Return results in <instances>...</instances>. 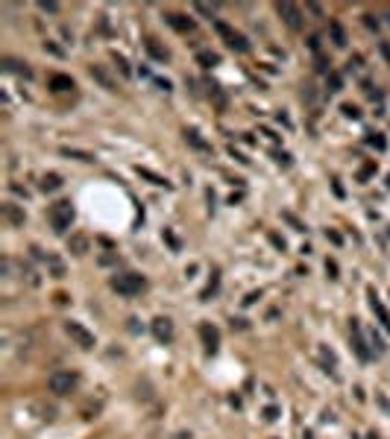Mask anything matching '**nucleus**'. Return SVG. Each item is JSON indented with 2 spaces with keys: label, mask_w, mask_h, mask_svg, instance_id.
I'll list each match as a JSON object with an SVG mask.
<instances>
[{
  "label": "nucleus",
  "mask_w": 390,
  "mask_h": 439,
  "mask_svg": "<svg viewBox=\"0 0 390 439\" xmlns=\"http://www.w3.org/2000/svg\"><path fill=\"white\" fill-rule=\"evenodd\" d=\"M276 416H279V410H276V407H267V410H264V419H267V422H273Z\"/></svg>",
  "instance_id": "obj_31"
},
{
  "label": "nucleus",
  "mask_w": 390,
  "mask_h": 439,
  "mask_svg": "<svg viewBox=\"0 0 390 439\" xmlns=\"http://www.w3.org/2000/svg\"><path fill=\"white\" fill-rule=\"evenodd\" d=\"M47 85H50V91H73V88H76L73 79L65 76V73H53V76L47 79Z\"/></svg>",
  "instance_id": "obj_11"
},
{
  "label": "nucleus",
  "mask_w": 390,
  "mask_h": 439,
  "mask_svg": "<svg viewBox=\"0 0 390 439\" xmlns=\"http://www.w3.org/2000/svg\"><path fill=\"white\" fill-rule=\"evenodd\" d=\"M341 111L346 114V118H352V120H358V118H361V111H358L355 106H349V103H343V106H341Z\"/></svg>",
  "instance_id": "obj_25"
},
{
  "label": "nucleus",
  "mask_w": 390,
  "mask_h": 439,
  "mask_svg": "<svg viewBox=\"0 0 390 439\" xmlns=\"http://www.w3.org/2000/svg\"><path fill=\"white\" fill-rule=\"evenodd\" d=\"M65 331H68V337H71V340L80 345V348H94V345H97L94 334L85 331L80 322H73V319H71V322H65Z\"/></svg>",
  "instance_id": "obj_5"
},
{
  "label": "nucleus",
  "mask_w": 390,
  "mask_h": 439,
  "mask_svg": "<svg viewBox=\"0 0 390 439\" xmlns=\"http://www.w3.org/2000/svg\"><path fill=\"white\" fill-rule=\"evenodd\" d=\"M167 24L173 26L176 33H194V21H191L188 15H182V12H167Z\"/></svg>",
  "instance_id": "obj_9"
},
{
  "label": "nucleus",
  "mask_w": 390,
  "mask_h": 439,
  "mask_svg": "<svg viewBox=\"0 0 390 439\" xmlns=\"http://www.w3.org/2000/svg\"><path fill=\"white\" fill-rule=\"evenodd\" d=\"M76 384H80V375L71 372V369H59V372H53L47 378V387L53 395H68V392L76 390Z\"/></svg>",
  "instance_id": "obj_3"
},
{
  "label": "nucleus",
  "mask_w": 390,
  "mask_h": 439,
  "mask_svg": "<svg viewBox=\"0 0 390 439\" xmlns=\"http://www.w3.org/2000/svg\"><path fill=\"white\" fill-rule=\"evenodd\" d=\"M115 65L120 68V73H123V76H132V71H129V65H126V59H123V56H118V53H115Z\"/></svg>",
  "instance_id": "obj_26"
},
{
  "label": "nucleus",
  "mask_w": 390,
  "mask_h": 439,
  "mask_svg": "<svg viewBox=\"0 0 390 439\" xmlns=\"http://www.w3.org/2000/svg\"><path fill=\"white\" fill-rule=\"evenodd\" d=\"M144 287H147V281H144V275H138V273H120L112 278V290L120 293V296H138Z\"/></svg>",
  "instance_id": "obj_2"
},
{
  "label": "nucleus",
  "mask_w": 390,
  "mask_h": 439,
  "mask_svg": "<svg viewBox=\"0 0 390 439\" xmlns=\"http://www.w3.org/2000/svg\"><path fill=\"white\" fill-rule=\"evenodd\" d=\"M381 56H384V59H390V44H387V41L381 44Z\"/></svg>",
  "instance_id": "obj_36"
},
{
  "label": "nucleus",
  "mask_w": 390,
  "mask_h": 439,
  "mask_svg": "<svg viewBox=\"0 0 390 439\" xmlns=\"http://www.w3.org/2000/svg\"><path fill=\"white\" fill-rule=\"evenodd\" d=\"M308 44H311V50L317 53V50H320V36H311V41H308Z\"/></svg>",
  "instance_id": "obj_34"
},
{
  "label": "nucleus",
  "mask_w": 390,
  "mask_h": 439,
  "mask_svg": "<svg viewBox=\"0 0 390 439\" xmlns=\"http://www.w3.org/2000/svg\"><path fill=\"white\" fill-rule=\"evenodd\" d=\"M153 334H155V340H159V343H170L176 331H173V322L167 319V316H155V319H153Z\"/></svg>",
  "instance_id": "obj_7"
},
{
  "label": "nucleus",
  "mask_w": 390,
  "mask_h": 439,
  "mask_svg": "<svg viewBox=\"0 0 390 439\" xmlns=\"http://www.w3.org/2000/svg\"><path fill=\"white\" fill-rule=\"evenodd\" d=\"M62 188V176L59 173H47V176H41V190L47 193V190H59Z\"/></svg>",
  "instance_id": "obj_17"
},
{
  "label": "nucleus",
  "mask_w": 390,
  "mask_h": 439,
  "mask_svg": "<svg viewBox=\"0 0 390 439\" xmlns=\"http://www.w3.org/2000/svg\"><path fill=\"white\" fill-rule=\"evenodd\" d=\"M50 267H53V273H56V278H65V267H62L56 258H50Z\"/></svg>",
  "instance_id": "obj_27"
},
{
  "label": "nucleus",
  "mask_w": 390,
  "mask_h": 439,
  "mask_svg": "<svg viewBox=\"0 0 390 439\" xmlns=\"http://www.w3.org/2000/svg\"><path fill=\"white\" fill-rule=\"evenodd\" d=\"M197 62L205 65V68H214V65L220 62V56H217V53H209V50H202V53H197Z\"/></svg>",
  "instance_id": "obj_20"
},
{
  "label": "nucleus",
  "mask_w": 390,
  "mask_h": 439,
  "mask_svg": "<svg viewBox=\"0 0 390 439\" xmlns=\"http://www.w3.org/2000/svg\"><path fill=\"white\" fill-rule=\"evenodd\" d=\"M3 214L9 217L12 226H24V211H18V205H3Z\"/></svg>",
  "instance_id": "obj_18"
},
{
  "label": "nucleus",
  "mask_w": 390,
  "mask_h": 439,
  "mask_svg": "<svg viewBox=\"0 0 390 439\" xmlns=\"http://www.w3.org/2000/svg\"><path fill=\"white\" fill-rule=\"evenodd\" d=\"M326 85H329V91H341V88H343V76L331 71L329 76H326Z\"/></svg>",
  "instance_id": "obj_21"
},
{
  "label": "nucleus",
  "mask_w": 390,
  "mask_h": 439,
  "mask_svg": "<svg viewBox=\"0 0 390 439\" xmlns=\"http://www.w3.org/2000/svg\"><path fill=\"white\" fill-rule=\"evenodd\" d=\"M65 155H71V158H80V161H94V155L91 153H80V150H62Z\"/></svg>",
  "instance_id": "obj_24"
},
{
  "label": "nucleus",
  "mask_w": 390,
  "mask_h": 439,
  "mask_svg": "<svg viewBox=\"0 0 390 439\" xmlns=\"http://www.w3.org/2000/svg\"><path fill=\"white\" fill-rule=\"evenodd\" d=\"M200 337H202V343H205V352H209V355H214V352H217V343H220V334H217V328H214V325H209V322H202V325H200Z\"/></svg>",
  "instance_id": "obj_8"
},
{
  "label": "nucleus",
  "mask_w": 390,
  "mask_h": 439,
  "mask_svg": "<svg viewBox=\"0 0 390 439\" xmlns=\"http://www.w3.org/2000/svg\"><path fill=\"white\" fill-rule=\"evenodd\" d=\"M326 273H329L331 278H337V264H334V261H326Z\"/></svg>",
  "instance_id": "obj_30"
},
{
  "label": "nucleus",
  "mask_w": 390,
  "mask_h": 439,
  "mask_svg": "<svg viewBox=\"0 0 390 439\" xmlns=\"http://www.w3.org/2000/svg\"><path fill=\"white\" fill-rule=\"evenodd\" d=\"M370 173H376V164H367V167H361V173H358V179L364 182V179L370 176Z\"/></svg>",
  "instance_id": "obj_29"
},
{
  "label": "nucleus",
  "mask_w": 390,
  "mask_h": 439,
  "mask_svg": "<svg viewBox=\"0 0 390 439\" xmlns=\"http://www.w3.org/2000/svg\"><path fill=\"white\" fill-rule=\"evenodd\" d=\"M185 141H188L191 147H194V150L212 153V143H205V141H202V138H200V132H197V129H185Z\"/></svg>",
  "instance_id": "obj_14"
},
{
  "label": "nucleus",
  "mask_w": 390,
  "mask_h": 439,
  "mask_svg": "<svg viewBox=\"0 0 390 439\" xmlns=\"http://www.w3.org/2000/svg\"><path fill=\"white\" fill-rule=\"evenodd\" d=\"M276 12L282 15V21L291 26V30H299V26H302V12H299V6H294V3H279Z\"/></svg>",
  "instance_id": "obj_6"
},
{
  "label": "nucleus",
  "mask_w": 390,
  "mask_h": 439,
  "mask_svg": "<svg viewBox=\"0 0 390 439\" xmlns=\"http://www.w3.org/2000/svg\"><path fill=\"white\" fill-rule=\"evenodd\" d=\"M144 47H147V53H150L155 62H167V59H170V53H167V50L162 47L155 38H147V41H144Z\"/></svg>",
  "instance_id": "obj_13"
},
{
  "label": "nucleus",
  "mask_w": 390,
  "mask_h": 439,
  "mask_svg": "<svg viewBox=\"0 0 390 439\" xmlns=\"http://www.w3.org/2000/svg\"><path fill=\"white\" fill-rule=\"evenodd\" d=\"M194 9H197V12H202V15H214V9H217V6H209V3H197Z\"/></svg>",
  "instance_id": "obj_28"
},
{
  "label": "nucleus",
  "mask_w": 390,
  "mask_h": 439,
  "mask_svg": "<svg viewBox=\"0 0 390 439\" xmlns=\"http://www.w3.org/2000/svg\"><path fill=\"white\" fill-rule=\"evenodd\" d=\"M38 6H41V9H44V12H56V9H59V6H56V3H38Z\"/></svg>",
  "instance_id": "obj_33"
},
{
  "label": "nucleus",
  "mask_w": 390,
  "mask_h": 439,
  "mask_svg": "<svg viewBox=\"0 0 390 439\" xmlns=\"http://www.w3.org/2000/svg\"><path fill=\"white\" fill-rule=\"evenodd\" d=\"M364 24L370 26V30H378V21H373V15H364Z\"/></svg>",
  "instance_id": "obj_32"
},
{
  "label": "nucleus",
  "mask_w": 390,
  "mask_h": 439,
  "mask_svg": "<svg viewBox=\"0 0 390 439\" xmlns=\"http://www.w3.org/2000/svg\"><path fill=\"white\" fill-rule=\"evenodd\" d=\"M68 246H71L73 255H85V252H88V240H85L83 235H73V238L68 240Z\"/></svg>",
  "instance_id": "obj_19"
},
{
  "label": "nucleus",
  "mask_w": 390,
  "mask_h": 439,
  "mask_svg": "<svg viewBox=\"0 0 390 439\" xmlns=\"http://www.w3.org/2000/svg\"><path fill=\"white\" fill-rule=\"evenodd\" d=\"M3 71H9V73H18V76H33V71H30V65L21 59H3Z\"/></svg>",
  "instance_id": "obj_12"
},
{
  "label": "nucleus",
  "mask_w": 390,
  "mask_h": 439,
  "mask_svg": "<svg viewBox=\"0 0 390 439\" xmlns=\"http://www.w3.org/2000/svg\"><path fill=\"white\" fill-rule=\"evenodd\" d=\"M349 331H352V345H355V352H358V357H361V360H370V348L364 345V337H361V325H358V319L349 322Z\"/></svg>",
  "instance_id": "obj_10"
},
{
  "label": "nucleus",
  "mask_w": 390,
  "mask_h": 439,
  "mask_svg": "<svg viewBox=\"0 0 390 439\" xmlns=\"http://www.w3.org/2000/svg\"><path fill=\"white\" fill-rule=\"evenodd\" d=\"M329 33H331V41H334L337 47H346V30H343L337 21H331V24H329Z\"/></svg>",
  "instance_id": "obj_16"
},
{
  "label": "nucleus",
  "mask_w": 390,
  "mask_h": 439,
  "mask_svg": "<svg viewBox=\"0 0 390 439\" xmlns=\"http://www.w3.org/2000/svg\"><path fill=\"white\" fill-rule=\"evenodd\" d=\"M214 30H217V36L223 38V41H226V44H229L232 50H238V53H247V50H249L247 38L241 36L238 30H232L229 24H223V21H214Z\"/></svg>",
  "instance_id": "obj_4"
},
{
  "label": "nucleus",
  "mask_w": 390,
  "mask_h": 439,
  "mask_svg": "<svg viewBox=\"0 0 390 439\" xmlns=\"http://www.w3.org/2000/svg\"><path fill=\"white\" fill-rule=\"evenodd\" d=\"M138 173H141L144 179H150V182H153V185H167L165 179H162V176H155V173H150V170H147V167H138Z\"/></svg>",
  "instance_id": "obj_23"
},
{
  "label": "nucleus",
  "mask_w": 390,
  "mask_h": 439,
  "mask_svg": "<svg viewBox=\"0 0 390 439\" xmlns=\"http://www.w3.org/2000/svg\"><path fill=\"white\" fill-rule=\"evenodd\" d=\"M91 76H94L97 82L103 85V88H109V91H115V88H118V85H115V79H112V76H109L103 68H100V65H91Z\"/></svg>",
  "instance_id": "obj_15"
},
{
  "label": "nucleus",
  "mask_w": 390,
  "mask_h": 439,
  "mask_svg": "<svg viewBox=\"0 0 390 439\" xmlns=\"http://www.w3.org/2000/svg\"><path fill=\"white\" fill-rule=\"evenodd\" d=\"M47 220H50V226H53V231H68L73 223V205L68 199H59V202H53L50 205V211H47Z\"/></svg>",
  "instance_id": "obj_1"
},
{
  "label": "nucleus",
  "mask_w": 390,
  "mask_h": 439,
  "mask_svg": "<svg viewBox=\"0 0 390 439\" xmlns=\"http://www.w3.org/2000/svg\"><path fill=\"white\" fill-rule=\"evenodd\" d=\"M367 143H370V147H376V150H384V147H387V141H384V138H381L378 132H370V138H367Z\"/></svg>",
  "instance_id": "obj_22"
},
{
  "label": "nucleus",
  "mask_w": 390,
  "mask_h": 439,
  "mask_svg": "<svg viewBox=\"0 0 390 439\" xmlns=\"http://www.w3.org/2000/svg\"><path fill=\"white\" fill-rule=\"evenodd\" d=\"M326 238H329L331 243H341V235H337V231H326Z\"/></svg>",
  "instance_id": "obj_35"
}]
</instances>
